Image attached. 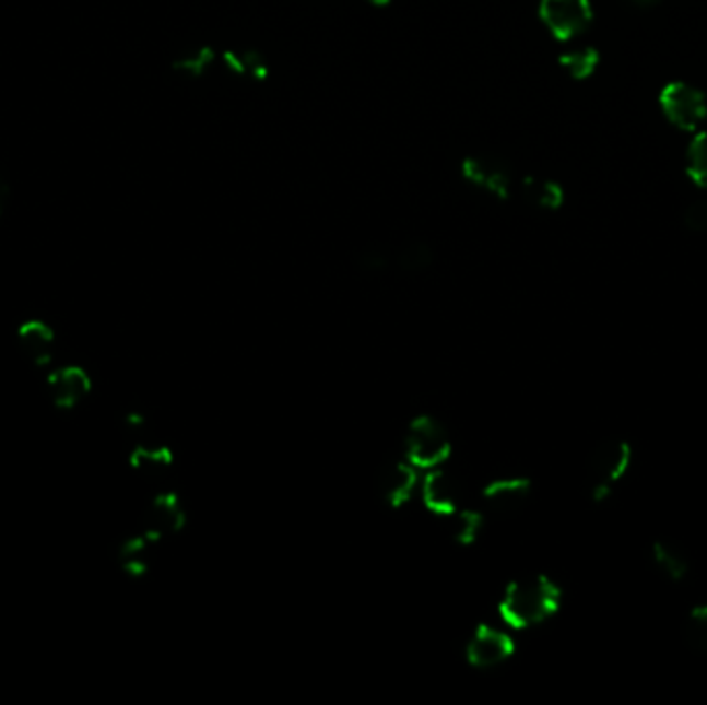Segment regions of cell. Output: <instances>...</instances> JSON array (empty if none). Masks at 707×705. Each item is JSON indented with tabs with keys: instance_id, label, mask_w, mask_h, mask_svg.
I'll return each instance as SVG.
<instances>
[{
	"instance_id": "cell-22",
	"label": "cell",
	"mask_w": 707,
	"mask_h": 705,
	"mask_svg": "<svg viewBox=\"0 0 707 705\" xmlns=\"http://www.w3.org/2000/svg\"><path fill=\"white\" fill-rule=\"evenodd\" d=\"M215 60V52L211 48H201L189 57L180 58L174 62V69L189 77H199L205 73V69Z\"/></svg>"
},
{
	"instance_id": "cell-20",
	"label": "cell",
	"mask_w": 707,
	"mask_h": 705,
	"mask_svg": "<svg viewBox=\"0 0 707 705\" xmlns=\"http://www.w3.org/2000/svg\"><path fill=\"white\" fill-rule=\"evenodd\" d=\"M688 178L707 189V133H697L693 137L687 152Z\"/></svg>"
},
{
	"instance_id": "cell-23",
	"label": "cell",
	"mask_w": 707,
	"mask_h": 705,
	"mask_svg": "<svg viewBox=\"0 0 707 705\" xmlns=\"http://www.w3.org/2000/svg\"><path fill=\"white\" fill-rule=\"evenodd\" d=\"M683 222L691 232H706L707 230V199H697L688 203L683 213Z\"/></svg>"
},
{
	"instance_id": "cell-16",
	"label": "cell",
	"mask_w": 707,
	"mask_h": 705,
	"mask_svg": "<svg viewBox=\"0 0 707 705\" xmlns=\"http://www.w3.org/2000/svg\"><path fill=\"white\" fill-rule=\"evenodd\" d=\"M152 540H148L143 534L131 536L118 547V563L125 569V573L139 577L148 572L150 567V549Z\"/></svg>"
},
{
	"instance_id": "cell-18",
	"label": "cell",
	"mask_w": 707,
	"mask_h": 705,
	"mask_svg": "<svg viewBox=\"0 0 707 705\" xmlns=\"http://www.w3.org/2000/svg\"><path fill=\"white\" fill-rule=\"evenodd\" d=\"M558 64L567 71L575 81H584L593 75L600 64V55L596 48H577L558 57Z\"/></svg>"
},
{
	"instance_id": "cell-4",
	"label": "cell",
	"mask_w": 707,
	"mask_h": 705,
	"mask_svg": "<svg viewBox=\"0 0 707 705\" xmlns=\"http://www.w3.org/2000/svg\"><path fill=\"white\" fill-rule=\"evenodd\" d=\"M538 17L551 36L561 42L581 36L593 21V9L590 0H540Z\"/></svg>"
},
{
	"instance_id": "cell-15",
	"label": "cell",
	"mask_w": 707,
	"mask_h": 705,
	"mask_svg": "<svg viewBox=\"0 0 707 705\" xmlns=\"http://www.w3.org/2000/svg\"><path fill=\"white\" fill-rule=\"evenodd\" d=\"M129 463L134 472L157 477L164 474L173 466V451L166 445L150 443V440H134Z\"/></svg>"
},
{
	"instance_id": "cell-6",
	"label": "cell",
	"mask_w": 707,
	"mask_h": 705,
	"mask_svg": "<svg viewBox=\"0 0 707 705\" xmlns=\"http://www.w3.org/2000/svg\"><path fill=\"white\" fill-rule=\"evenodd\" d=\"M516 654V642L507 631L493 625H480L466 644V660L479 670L503 667Z\"/></svg>"
},
{
	"instance_id": "cell-11",
	"label": "cell",
	"mask_w": 707,
	"mask_h": 705,
	"mask_svg": "<svg viewBox=\"0 0 707 705\" xmlns=\"http://www.w3.org/2000/svg\"><path fill=\"white\" fill-rule=\"evenodd\" d=\"M419 493H421L422 503L433 514L447 517L461 507V484L458 478L445 472L443 466L426 470V474L421 478Z\"/></svg>"
},
{
	"instance_id": "cell-10",
	"label": "cell",
	"mask_w": 707,
	"mask_h": 705,
	"mask_svg": "<svg viewBox=\"0 0 707 705\" xmlns=\"http://www.w3.org/2000/svg\"><path fill=\"white\" fill-rule=\"evenodd\" d=\"M461 176L470 185L497 197L500 201L511 197L514 174L495 157H476V155L466 157L461 164Z\"/></svg>"
},
{
	"instance_id": "cell-14",
	"label": "cell",
	"mask_w": 707,
	"mask_h": 705,
	"mask_svg": "<svg viewBox=\"0 0 707 705\" xmlns=\"http://www.w3.org/2000/svg\"><path fill=\"white\" fill-rule=\"evenodd\" d=\"M651 561L670 581H683L691 572V559L676 540H656L651 544Z\"/></svg>"
},
{
	"instance_id": "cell-1",
	"label": "cell",
	"mask_w": 707,
	"mask_h": 705,
	"mask_svg": "<svg viewBox=\"0 0 707 705\" xmlns=\"http://www.w3.org/2000/svg\"><path fill=\"white\" fill-rule=\"evenodd\" d=\"M561 588L546 575H526L511 581L498 602V614L511 630H532L561 609Z\"/></svg>"
},
{
	"instance_id": "cell-19",
	"label": "cell",
	"mask_w": 707,
	"mask_h": 705,
	"mask_svg": "<svg viewBox=\"0 0 707 705\" xmlns=\"http://www.w3.org/2000/svg\"><path fill=\"white\" fill-rule=\"evenodd\" d=\"M683 637L688 648L707 656V604L695 607L688 612L683 625Z\"/></svg>"
},
{
	"instance_id": "cell-7",
	"label": "cell",
	"mask_w": 707,
	"mask_h": 705,
	"mask_svg": "<svg viewBox=\"0 0 707 705\" xmlns=\"http://www.w3.org/2000/svg\"><path fill=\"white\" fill-rule=\"evenodd\" d=\"M94 389L92 375L81 364H64L52 371L46 379V393L48 401L60 410L69 412L75 410Z\"/></svg>"
},
{
	"instance_id": "cell-17",
	"label": "cell",
	"mask_w": 707,
	"mask_h": 705,
	"mask_svg": "<svg viewBox=\"0 0 707 705\" xmlns=\"http://www.w3.org/2000/svg\"><path fill=\"white\" fill-rule=\"evenodd\" d=\"M521 195L526 197V201H530L532 205L540 208V210H558L563 205V201H565V191L561 189L558 183L542 180V178H534V176L523 178Z\"/></svg>"
},
{
	"instance_id": "cell-24",
	"label": "cell",
	"mask_w": 707,
	"mask_h": 705,
	"mask_svg": "<svg viewBox=\"0 0 707 705\" xmlns=\"http://www.w3.org/2000/svg\"><path fill=\"white\" fill-rule=\"evenodd\" d=\"M9 199H11V189H9V183L2 178V174H0V215H2V211L7 210V205H9Z\"/></svg>"
},
{
	"instance_id": "cell-9",
	"label": "cell",
	"mask_w": 707,
	"mask_h": 705,
	"mask_svg": "<svg viewBox=\"0 0 707 705\" xmlns=\"http://www.w3.org/2000/svg\"><path fill=\"white\" fill-rule=\"evenodd\" d=\"M15 343L21 356L36 368H44L52 363L57 352V331L44 319H25L15 329Z\"/></svg>"
},
{
	"instance_id": "cell-13",
	"label": "cell",
	"mask_w": 707,
	"mask_h": 705,
	"mask_svg": "<svg viewBox=\"0 0 707 705\" xmlns=\"http://www.w3.org/2000/svg\"><path fill=\"white\" fill-rule=\"evenodd\" d=\"M530 496V480L519 477L498 478L484 489V501L500 514L516 512Z\"/></svg>"
},
{
	"instance_id": "cell-26",
	"label": "cell",
	"mask_w": 707,
	"mask_h": 705,
	"mask_svg": "<svg viewBox=\"0 0 707 705\" xmlns=\"http://www.w3.org/2000/svg\"><path fill=\"white\" fill-rule=\"evenodd\" d=\"M633 4H637V7H651V4H656L658 0H632Z\"/></svg>"
},
{
	"instance_id": "cell-5",
	"label": "cell",
	"mask_w": 707,
	"mask_h": 705,
	"mask_svg": "<svg viewBox=\"0 0 707 705\" xmlns=\"http://www.w3.org/2000/svg\"><path fill=\"white\" fill-rule=\"evenodd\" d=\"M660 108L676 129L693 133L706 120L707 99L697 87L679 81L662 90Z\"/></svg>"
},
{
	"instance_id": "cell-21",
	"label": "cell",
	"mask_w": 707,
	"mask_h": 705,
	"mask_svg": "<svg viewBox=\"0 0 707 705\" xmlns=\"http://www.w3.org/2000/svg\"><path fill=\"white\" fill-rule=\"evenodd\" d=\"M451 519V534L453 538L461 542V544H470L479 538L480 530H482V515L472 509H461L447 515Z\"/></svg>"
},
{
	"instance_id": "cell-2",
	"label": "cell",
	"mask_w": 707,
	"mask_h": 705,
	"mask_svg": "<svg viewBox=\"0 0 707 705\" xmlns=\"http://www.w3.org/2000/svg\"><path fill=\"white\" fill-rule=\"evenodd\" d=\"M632 445L621 438H604L596 443L588 459V489L593 501L609 498L612 489L629 472Z\"/></svg>"
},
{
	"instance_id": "cell-25",
	"label": "cell",
	"mask_w": 707,
	"mask_h": 705,
	"mask_svg": "<svg viewBox=\"0 0 707 705\" xmlns=\"http://www.w3.org/2000/svg\"><path fill=\"white\" fill-rule=\"evenodd\" d=\"M364 2H368V4H373V7H379V9H385V7H389L393 0H364Z\"/></svg>"
},
{
	"instance_id": "cell-8",
	"label": "cell",
	"mask_w": 707,
	"mask_h": 705,
	"mask_svg": "<svg viewBox=\"0 0 707 705\" xmlns=\"http://www.w3.org/2000/svg\"><path fill=\"white\" fill-rule=\"evenodd\" d=\"M187 514L180 498L174 493H160L152 498L145 514L141 517V532L153 544L178 534L185 528Z\"/></svg>"
},
{
	"instance_id": "cell-12",
	"label": "cell",
	"mask_w": 707,
	"mask_h": 705,
	"mask_svg": "<svg viewBox=\"0 0 707 705\" xmlns=\"http://www.w3.org/2000/svg\"><path fill=\"white\" fill-rule=\"evenodd\" d=\"M421 489V470L408 459L391 463L382 474L381 493L387 505L402 507Z\"/></svg>"
},
{
	"instance_id": "cell-3",
	"label": "cell",
	"mask_w": 707,
	"mask_h": 705,
	"mask_svg": "<svg viewBox=\"0 0 707 705\" xmlns=\"http://www.w3.org/2000/svg\"><path fill=\"white\" fill-rule=\"evenodd\" d=\"M451 456V438L445 426L431 416L414 420L403 438V458L419 470L440 468Z\"/></svg>"
}]
</instances>
